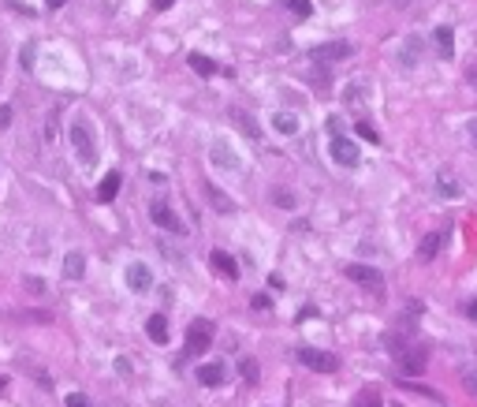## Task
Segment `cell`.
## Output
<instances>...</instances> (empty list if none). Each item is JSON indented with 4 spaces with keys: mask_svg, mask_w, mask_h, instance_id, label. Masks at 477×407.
I'll return each mask as SVG.
<instances>
[{
    "mask_svg": "<svg viewBox=\"0 0 477 407\" xmlns=\"http://www.w3.org/2000/svg\"><path fill=\"white\" fill-rule=\"evenodd\" d=\"M71 146H75V154H79L82 165H97V142H93V131H90V124H86L82 116L71 124Z\"/></svg>",
    "mask_w": 477,
    "mask_h": 407,
    "instance_id": "6da1fadb",
    "label": "cell"
},
{
    "mask_svg": "<svg viewBox=\"0 0 477 407\" xmlns=\"http://www.w3.org/2000/svg\"><path fill=\"white\" fill-rule=\"evenodd\" d=\"M209 344H213V321L194 318L187 325V355H205Z\"/></svg>",
    "mask_w": 477,
    "mask_h": 407,
    "instance_id": "7a4b0ae2",
    "label": "cell"
},
{
    "mask_svg": "<svg viewBox=\"0 0 477 407\" xmlns=\"http://www.w3.org/2000/svg\"><path fill=\"white\" fill-rule=\"evenodd\" d=\"M149 217H153V224H160V228H165V232H176V235H183V232H187V224L179 221V213L172 209L165 198H153V202H149Z\"/></svg>",
    "mask_w": 477,
    "mask_h": 407,
    "instance_id": "3957f363",
    "label": "cell"
},
{
    "mask_svg": "<svg viewBox=\"0 0 477 407\" xmlns=\"http://www.w3.org/2000/svg\"><path fill=\"white\" fill-rule=\"evenodd\" d=\"M302 367H310V370H317V373H335L340 370V359L328 355V351H317V348H298L295 351Z\"/></svg>",
    "mask_w": 477,
    "mask_h": 407,
    "instance_id": "277c9868",
    "label": "cell"
},
{
    "mask_svg": "<svg viewBox=\"0 0 477 407\" xmlns=\"http://www.w3.org/2000/svg\"><path fill=\"white\" fill-rule=\"evenodd\" d=\"M328 154L335 157V165H343V168H354V165H358V146H354L347 135H332Z\"/></svg>",
    "mask_w": 477,
    "mask_h": 407,
    "instance_id": "5b68a950",
    "label": "cell"
},
{
    "mask_svg": "<svg viewBox=\"0 0 477 407\" xmlns=\"http://www.w3.org/2000/svg\"><path fill=\"white\" fill-rule=\"evenodd\" d=\"M347 276H351L354 284L370 288V292H377V288L384 284V276H381V269H373V265H358V262H351V265H347Z\"/></svg>",
    "mask_w": 477,
    "mask_h": 407,
    "instance_id": "8992f818",
    "label": "cell"
},
{
    "mask_svg": "<svg viewBox=\"0 0 477 407\" xmlns=\"http://www.w3.org/2000/svg\"><path fill=\"white\" fill-rule=\"evenodd\" d=\"M127 284H131V292H149V284H153V273H149L146 262H131L127 265Z\"/></svg>",
    "mask_w": 477,
    "mask_h": 407,
    "instance_id": "52a82bcc",
    "label": "cell"
},
{
    "mask_svg": "<svg viewBox=\"0 0 477 407\" xmlns=\"http://www.w3.org/2000/svg\"><path fill=\"white\" fill-rule=\"evenodd\" d=\"M209 157H213L220 168H227V172H243V161H238L224 142H213V146H209Z\"/></svg>",
    "mask_w": 477,
    "mask_h": 407,
    "instance_id": "ba28073f",
    "label": "cell"
},
{
    "mask_svg": "<svg viewBox=\"0 0 477 407\" xmlns=\"http://www.w3.org/2000/svg\"><path fill=\"white\" fill-rule=\"evenodd\" d=\"M209 262H213V269H216V273H224V276H227V281H238V262H235L227 251H213V254H209Z\"/></svg>",
    "mask_w": 477,
    "mask_h": 407,
    "instance_id": "9c48e42d",
    "label": "cell"
},
{
    "mask_svg": "<svg viewBox=\"0 0 477 407\" xmlns=\"http://www.w3.org/2000/svg\"><path fill=\"white\" fill-rule=\"evenodd\" d=\"M198 385H205V389L224 385V362H205V367H198Z\"/></svg>",
    "mask_w": 477,
    "mask_h": 407,
    "instance_id": "30bf717a",
    "label": "cell"
},
{
    "mask_svg": "<svg viewBox=\"0 0 477 407\" xmlns=\"http://www.w3.org/2000/svg\"><path fill=\"white\" fill-rule=\"evenodd\" d=\"M354 52V45H347V41H328V45H321L313 57L317 60H347Z\"/></svg>",
    "mask_w": 477,
    "mask_h": 407,
    "instance_id": "8fae6325",
    "label": "cell"
},
{
    "mask_svg": "<svg viewBox=\"0 0 477 407\" xmlns=\"http://www.w3.org/2000/svg\"><path fill=\"white\" fill-rule=\"evenodd\" d=\"M146 333H149V340H153V344H168V318H165V314H149Z\"/></svg>",
    "mask_w": 477,
    "mask_h": 407,
    "instance_id": "7c38bea8",
    "label": "cell"
},
{
    "mask_svg": "<svg viewBox=\"0 0 477 407\" xmlns=\"http://www.w3.org/2000/svg\"><path fill=\"white\" fill-rule=\"evenodd\" d=\"M119 184H123V176L119 172H108L101 184H97V202H112L119 195Z\"/></svg>",
    "mask_w": 477,
    "mask_h": 407,
    "instance_id": "4fadbf2b",
    "label": "cell"
},
{
    "mask_svg": "<svg viewBox=\"0 0 477 407\" xmlns=\"http://www.w3.org/2000/svg\"><path fill=\"white\" fill-rule=\"evenodd\" d=\"M437 57H444V60L455 57V34H451V27H437Z\"/></svg>",
    "mask_w": 477,
    "mask_h": 407,
    "instance_id": "5bb4252c",
    "label": "cell"
},
{
    "mask_svg": "<svg viewBox=\"0 0 477 407\" xmlns=\"http://www.w3.org/2000/svg\"><path fill=\"white\" fill-rule=\"evenodd\" d=\"M82 273H86V258L79 251H71L68 258H63V276H68V281H79Z\"/></svg>",
    "mask_w": 477,
    "mask_h": 407,
    "instance_id": "9a60e30c",
    "label": "cell"
},
{
    "mask_svg": "<svg viewBox=\"0 0 477 407\" xmlns=\"http://www.w3.org/2000/svg\"><path fill=\"white\" fill-rule=\"evenodd\" d=\"M187 64H190V68L198 71V75H205V79L220 71V68H216V60H209V57H205V52H190V57H187Z\"/></svg>",
    "mask_w": 477,
    "mask_h": 407,
    "instance_id": "2e32d148",
    "label": "cell"
},
{
    "mask_svg": "<svg viewBox=\"0 0 477 407\" xmlns=\"http://www.w3.org/2000/svg\"><path fill=\"white\" fill-rule=\"evenodd\" d=\"M205 195H209V202H213V209H220V213H232L235 209V202L224 195L220 187H213V184H205Z\"/></svg>",
    "mask_w": 477,
    "mask_h": 407,
    "instance_id": "e0dca14e",
    "label": "cell"
},
{
    "mask_svg": "<svg viewBox=\"0 0 477 407\" xmlns=\"http://www.w3.org/2000/svg\"><path fill=\"white\" fill-rule=\"evenodd\" d=\"M440 243H444V239H440L437 232L425 235V239L418 243V258H421V262H432V258H437V251H440Z\"/></svg>",
    "mask_w": 477,
    "mask_h": 407,
    "instance_id": "ac0fdd59",
    "label": "cell"
},
{
    "mask_svg": "<svg viewBox=\"0 0 477 407\" xmlns=\"http://www.w3.org/2000/svg\"><path fill=\"white\" fill-rule=\"evenodd\" d=\"M273 127L280 135H295L298 131V116H291V112H276L273 116Z\"/></svg>",
    "mask_w": 477,
    "mask_h": 407,
    "instance_id": "d6986e66",
    "label": "cell"
},
{
    "mask_svg": "<svg viewBox=\"0 0 477 407\" xmlns=\"http://www.w3.org/2000/svg\"><path fill=\"white\" fill-rule=\"evenodd\" d=\"M232 120H235L238 127H243V131L250 135V138H262V127H257V124H254V120H250V116H246L243 109H232Z\"/></svg>",
    "mask_w": 477,
    "mask_h": 407,
    "instance_id": "ffe728a7",
    "label": "cell"
},
{
    "mask_svg": "<svg viewBox=\"0 0 477 407\" xmlns=\"http://www.w3.org/2000/svg\"><path fill=\"white\" fill-rule=\"evenodd\" d=\"M437 187H440V195H444V198H459V184H455V176L440 172V176H437Z\"/></svg>",
    "mask_w": 477,
    "mask_h": 407,
    "instance_id": "44dd1931",
    "label": "cell"
},
{
    "mask_svg": "<svg viewBox=\"0 0 477 407\" xmlns=\"http://www.w3.org/2000/svg\"><path fill=\"white\" fill-rule=\"evenodd\" d=\"M284 4H287V12H295L298 19H310V15H313V4H310V0H284Z\"/></svg>",
    "mask_w": 477,
    "mask_h": 407,
    "instance_id": "7402d4cb",
    "label": "cell"
},
{
    "mask_svg": "<svg viewBox=\"0 0 477 407\" xmlns=\"http://www.w3.org/2000/svg\"><path fill=\"white\" fill-rule=\"evenodd\" d=\"M63 404H68V407H93V400H90V396H86V392H71Z\"/></svg>",
    "mask_w": 477,
    "mask_h": 407,
    "instance_id": "603a6c76",
    "label": "cell"
},
{
    "mask_svg": "<svg viewBox=\"0 0 477 407\" xmlns=\"http://www.w3.org/2000/svg\"><path fill=\"white\" fill-rule=\"evenodd\" d=\"M243 378L250 381V385L257 381V362H254V359H243Z\"/></svg>",
    "mask_w": 477,
    "mask_h": 407,
    "instance_id": "cb8c5ba5",
    "label": "cell"
},
{
    "mask_svg": "<svg viewBox=\"0 0 477 407\" xmlns=\"http://www.w3.org/2000/svg\"><path fill=\"white\" fill-rule=\"evenodd\" d=\"M358 135H362V138H365V142H373V146H377V142H381V135H377V131H373V127H370V124H358Z\"/></svg>",
    "mask_w": 477,
    "mask_h": 407,
    "instance_id": "d4e9b609",
    "label": "cell"
},
{
    "mask_svg": "<svg viewBox=\"0 0 477 407\" xmlns=\"http://www.w3.org/2000/svg\"><path fill=\"white\" fill-rule=\"evenodd\" d=\"M276 206H284V209H291V206H295V198H291L287 191H276Z\"/></svg>",
    "mask_w": 477,
    "mask_h": 407,
    "instance_id": "484cf974",
    "label": "cell"
},
{
    "mask_svg": "<svg viewBox=\"0 0 477 407\" xmlns=\"http://www.w3.org/2000/svg\"><path fill=\"white\" fill-rule=\"evenodd\" d=\"M462 385H466V389H470V392L477 396V370H474V373H466V378H462Z\"/></svg>",
    "mask_w": 477,
    "mask_h": 407,
    "instance_id": "4316f807",
    "label": "cell"
},
{
    "mask_svg": "<svg viewBox=\"0 0 477 407\" xmlns=\"http://www.w3.org/2000/svg\"><path fill=\"white\" fill-rule=\"evenodd\" d=\"M12 124V109H8V105H0V127H8Z\"/></svg>",
    "mask_w": 477,
    "mask_h": 407,
    "instance_id": "83f0119b",
    "label": "cell"
},
{
    "mask_svg": "<svg viewBox=\"0 0 477 407\" xmlns=\"http://www.w3.org/2000/svg\"><path fill=\"white\" fill-rule=\"evenodd\" d=\"M466 318L477 321V299H470V303H466Z\"/></svg>",
    "mask_w": 477,
    "mask_h": 407,
    "instance_id": "f1b7e54d",
    "label": "cell"
},
{
    "mask_svg": "<svg viewBox=\"0 0 477 407\" xmlns=\"http://www.w3.org/2000/svg\"><path fill=\"white\" fill-rule=\"evenodd\" d=\"M268 306V295H254V310H265Z\"/></svg>",
    "mask_w": 477,
    "mask_h": 407,
    "instance_id": "f546056e",
    "label": "cell"
},
{
    "mask_svg": "<svg viewBox=\"0 0 477 407\" xmlns=\"http://www.w3.org/2000/svg\"><path fill=\"white\" fill-rule=\"evenodd\" d=\"M172 4H176V0H153V8H157V12H165V8H172Z\"/></svg>",
    "mask_w": 477,
    "mask_h": 407,
    "instance_id": "4dcf8cb0",
    "label": "cell"
},
{
    "mask_svg": "<svg viewBox=\"0 0 477 407\" xmlns=\"http://www.w3.org/2000/svg\"><path fill=\"white\" fill-rule=\"evenodd\" d=\"M63 4H68V0H45V8H49V12H56V8H63Z\"/></svg>",
    "mask_w": 477,
    "mask_h": 407,
    "instance_id": "1f68e13d",
    "label": "cell"
},
{
    "mask_svg": "<svg viewBox=\"0 0 477 407\" xmlns=\"http://www.w3.org/2000/svg\"><path fill=\"white\" fill-rule=\"evenodd\" d=\"M470 135H474V146H477V120L470 124Z\"/></svg>",
    "mask_w": 477,
    "mask_h": 407,
    "instance_id": "d6a6232c",
    "label": "cell"
}]
</instances>
